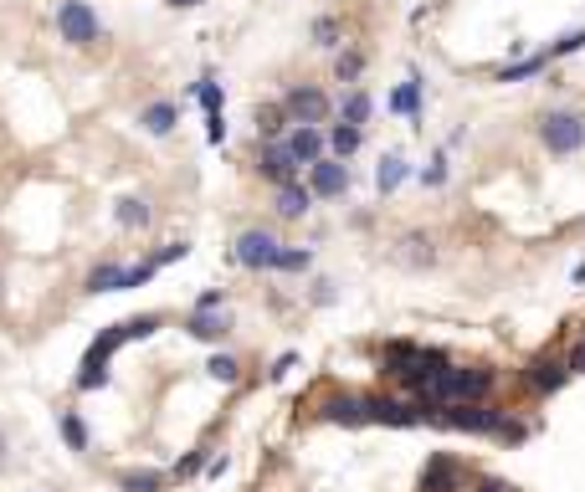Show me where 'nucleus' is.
Instances as JSON below:
<instances>
[{
  "label": "nucleus",
  "instance_id": "obj_1",
  "mask_svg": "<svg viewBox=\"0 0 585 492\" xmlns=\"http://www.w3.org/2000/svg\"><path fill=\"white\" fill-rule=\"evenodd\" d=\"M119 344H128V324H113V328H103L93 344H87V354H83V369H78V390H103L108 385V354Z\"/></svg>",
  "mask_w": 585,
  "mask_h": 492
},
{
  "label": "nucleus",
  "instance_id": "obj_2",
  "mask_svg": "<svg viewBox=\"0 0 585 492\" xmlns=\"http://www.w3.org/2000/svg\"><path fill=\"white\" fill-rule=\"evenodd\" d=\"M231 257L247 266V272H277V262H283V242H277L272 231H262V226H251V231L236 236Z\"/></svg>",
  "mask_w": 585,
  "mask_h": 492
},
{
  "label": "nucleus",
  "instance_id": "obj_3",
  "mask_svg": "<svg viewBox=\"0 0 585 492\" xmlns=\"http://www.w3.org/2000/svg\"><path fill=\"white\" fill-rule=\"evenodd\" d=\"M540 144L549 154H575V149H585V119L581 113H544Z\"/></svg>",
  "mask_w": 585,
  "mask_h": 492
},
{
  "label": "nucleus",
  "instance_id": "obj_4",
  "mask_svg": "<svg viewBox=\"0 0 585 492\" xmlns=\"http://www.w3.org/2000/svg\"><path fill=\"white\" fill-rule=\"evenodd\" d=\"M57 31H62V41L87 46V41L103 37V20H98V11H93L87 0H62V5H57Z\"/></svg>",
  "mask_w": 585,
  "mask_h": 492
},
{
  "label": "nucleus",
  "instance_id": "obj_5",
  "mask_svg": "<svg viewBox=\"0 0 585 492\" xmlns=\"http://www.w3.org/2000/svg\"><path fill=\"white\" fill-rule=\"evenodd\" d=\"M283 108H288L292 123H324L329 113H334L329 93H324V87H314V82H298V87H288V93H283Z\"/></svg>",
  "mask_w": 585,
  "mask_h": 492
},
{
  "label": "nucleus",
  "instance_id": "obj_6",
  "mask_svg": "<svg viewBox=\"0 0 585 492\" xmlns=\"http://www.w3.org/2000/svg\"><path fill=\"white\" fill-rule=\"evenodd\" d=\"M309 190L324 195V201H339V195L350 190V164L334 160V154H329V160H318L314 169H309Z\"/></svg>",
  "mask_w": 585,
  "mask_h": 492
},
{
  "label": "nucleus",
  "instance_id": "obj_7",
  "mask_svg": "<svg viewBox=\"0 0 585 492\" xmlns=\"http://www.w3.org/2000/svg\"><path fill=\"white\" fill-rule=\"evenodd\" d=\"M570 374H575V369H570V359H549V354H540L534 365L523 369V385L534 390V395H555V390H560Z\"/></svg>",
  "mask_w": 585,
  "mask_h": 492
},
{
  "label": "nucleus",
  "instance_id": "obj_8",
  "mask_svg": "<svg viewBox=\"0 0 585 492\" xmlns=\"http://www.w3.org/2000/svg\"><path fill=\"white\" fill-rule=\"evenodd\" d=\"M283 144L292 149V160L309 164V169H314L318 160H329V154H324V144H329V139H324V128H318V123H292Z\"/></svg>",
  "mask_w": 585,
  "mask_h": 492
},
{
  "label": "nucleus",
  "instance_id": "obj_9",
  "mask_svg": "<svg viewBox=\"0 0 585 492\" xmlns=\"http://www.w3.org/2000/svg\"><path fill=\"white\" fill-rule=\"evenodd\" d=\"M257 169H262V180H272L277 190H283V184L298 180V169H303V164L292 160L288 144H268V149H262V160H257Z\"/></svg>",
  "mask_w": 585,
  "mask_h": 492
},
{
  "label": "nucleus",
  "instance_id": "obj_10",
  "mask_svg": "<svg viewBox=\"0 0 585 492\" xmlns=\"http://www.w3.org/2000/svg\"><path fill=\"white\" fill-rule=\"evenodd\" d=\"M324 421H339V426H365V421H375V415H370V395H334V400H324Z\"/></svg>",
  "mask_w": 585,
  "mask_h": 492
},
{
  "label": "nucleus",
  "instance_id": "obj_11",
  "mask_svg": "<svg viewBox=\"0 0 585 492\" xmlns=\"http://www.w3.org/2000/svg\"><path fill=\"white\" fill-rule=\"evenodd\" d=\"M370 415L380 426H421L426 421L421 406H406V400H391V395H370Z\"/></svg>",
  "mask_w": 585,
  "mask_h": 492
},
{
  "label": "nucleus",
  "instance_id": "obj_12",
  "mask_svg": "<svg viewBox=\"0 0 585 492\" xmlns=\"http://www.w3.org/2000/svg\"><path fill=\"white\" fill-rule=\"evenodd\" d=\"M457 488H462V467L437 451V456L426 462V472H421V492H457Z\"/></svg>",
  "mask_w": 585,
  "mask_h": 492
},
{
  "label": "nucleus",
  "instance_id": "obj_13",
  "mask_svg": "<svg viewBox=\"0 0 585 492\" xmlns=\"http://www.w3.org/2000/svg\"><path fill=\"white\" fill-rule=\"evenodd\" d=\"M309 201H314V190H309V184H283V190H277V201H272V210H277V216H283V221H303V216H309Z\"/></svg>",
  "mask_w": 585,
  "mask_h": 492
},
{
  "label": "nucleus",
  "instance_id": "obj_14",
  "mask_svg": "<svg viewBox=\"0 0 585 492\" xmlns=\"http://www.w3.org/2000/svg\"><path fill=\"white\" fill-rule=\"evenodd\" d=\"M370 108H375V102H370V93L350 87V93L339 98V123H355V128H365V123H370Z\"/></svg>",
  "mask_w": 585,
  "mask_h": 492
},
{
  "label": "nucleus",
  "instance_id": "obj_15",
  "mask_svg": "<svg viewBox=\"0 0 585 492\" xmlns=\"http://www.w3.org/2000/svg\"><path fill=\"white\" fill-rule=\"evenodd\" d=\"M169 477L154 467H134V472H119V492H160Z\"/></svg>",
  "mask_w": 585,
  "mask_h": 492
},
{
  "label": "nucleus",
  "instance_id": "obj_16",
  "mask_svg": "<svg viewBox=\"0 0 585 492\" xmlns=\"http://www.w3.org/2000/svg\"><path fill=\"white\" fill-rule=\"evenodd\" d=\"M400 262H411V266H432V262H437V246H432V236H421V231L400 236Z\"/></svg>",
  "mask_w": 585,
  "mask_h": 492
},
{
  "label": "nucleus",
  "instance_id": "obj_17",
  "mask_svg": "<svg viewBox=\"0 0 585 492\" xmlns=\"http://www.w3.org/2000/svg\"><path fill=\"white\" fill-rule=\"evenodd\" d=\"M406 175H411V164L400 160V154H385V160H380V169H375V190H380V195H391V190H400V180H406Z\"/></svg>",
  "mask_w": 585,
  "mask_h": 492
},
{
  "label": "nucleus",
  "instance_id": "obj_18",
  "mask_svg": "<svg viewBox=\"0 0 585 492\" xmlns=\"http://www.w3.org/2000/svg\"><path fill=\"white\" fill-rule=\"evenodd\" d=\"M113 287H124V266L119 262H103L87 272V298H103V292H113Z\"/></svg>",
  "mask_w": 585,
  "mask_h": 492
},
{
  "label": "nucleus",
  "instance_id": "obj_19",
  "mask_svg": "<svg viewBox=\"0 0 585 492\" xmlns=\"http://www.w3.org/2000/svg\"><path fill=\"white\" fill-rule=\"evenodd\" d=\"M113 216H119V226H128V231H144L154 210H149V201H139V195H124V201L113 205Z\"/></svg>",
  "mask_w": 585,
  "mask_h": 492
},
{
  "label": "nucleus",
  "instance_id": "obj_20",
  "mask_svg": "<svg viewBox=\"0 0 585 492\" xmlns=\"http://www.w3.org/2000/svg\"><path fill=\"white\" fill-rule=\"evenodd\" d=\"M227 318H221V313H190L185 318V333L190 339H227Z\"/></svg>",
  "mask_w": 585,
  "mask_h": 492
},
{
  "label": "nucleus",
  "instance_id": "obj_21",
  "mask_svg": "<svg viewBox=\"0 0 585 492\" xmlns=\"http://www.w3.org/2000/svg\"><path fill=\"white\" fill-rule=\"evenodd\" d=\"M175 119H180V108H175V102H149L144 113H139L144 134H169V128H175Z\"/></svg>",
  "mask_w": 585,
  "mask_h": 492
},
{
  "label": "nucleus",
  "instance_id": "obj_22",
  "mask_svg": "<svg viewBox=\"0 0 585 492\" xmlns=\"http://www.w3.org/2000/svg\"><path fill=\"white\" fill-rule=\"evenodd\" d=\"M359 144H365V128H355V123H334V128H329V149H334V160H350Z\"/></svg>",
  "mask_w": 585,
  "mask_h": 492
},
{
  "label": "nucleus",
  "instance_id": "obj_23",
  "mask_svg": "<svg viewBox=\"0 0 585 492\" xmlns=\"http://www.w3.org/2000/svg\"><path fill=\"white\" fill-rule=\"evenodd\" d=\"M57 430H62L67 451H87V426H83L78 410H62V415H57Z\"/></svg>",
  "mask_w": 585,
  "mask_h": 492
},
{
  "label": "nucleus",
  "instance_id": "obj_24",
  "mask_svg": "<svg viewBox=\"0 0 585 492\" xmlns=\"http://www.w3.org/2000/svg\"><path fill=\"white\" fill-rule=\"evenodd\" d=\"M391 108H396V113H406V119H421V82H416V78L400 82L396 93H391Z\"/></svg>",
  "mask_w": 585,
  "mask_h": 492
},
{
  "label": "nucleus",
  "instance_id": "obj_25",
  "mask_svg": "<svg viewBox=\"0 0 585 492\" xmlns=\"http://www.w3.org/2000/svg\"><path fill=\"white\" fill-rule=\"evenodd\" d=\"M257 128H262V139H283V128H288V108H283V102H268V108H262V113H257Z\"/></svg>",
  "mask_w": 585,
  "mask_h": 492
},
{
  "label": "nucleus",
  "instance_id": "obj_26",
  "mask_svg": "<svg viewBox=\"0 0 585 492\" xmlns=\"http://www.w3.org/2000/svg\"><path fill=\"white\" fill-rule=\"evenodd\" d=\"M544 67H549V52L523 57V62H514V67H498V82H523V78H534V72H544Z\"/></svg>",
  "mask_w": 585,
  "mask_h": 492
},
{
  "label": "nucleus",
  "instance_id": "obj_27",
  "mask_svg": "<svg viewBox=\"0 0 585 492\" xmlns=\"http://www.w3.org/2000/svg\"><path fill=\"white\" fill-rule=\"evenodd\" d=\"M359 72H365V52H339V62H334V78H339V82H355Z\"/></svg>",
  "mask_w": 585,
  "mask_h": 492
},
{
  "label": "nucleus",
  "instance_id": "obj_28",
  "mask_svg": "<svg viewBox=\"0 0 585 492\" xmlns=\"http://www.w3.org/2000/svg\"><path fill=\"white\" fill-rule=\"evenodd\" d=\"M190 93H195V98H201V108H206V119L210 113H221V87H216V82H195V87H190Z\"/></svg>",
  "mask_w": 585,
  "mask_h": 492
},
{
  "label": "nucleus",
  "instance_id": "obj_29",
  "mask_svg": "<svg viewBox=\"0 0 585 492\" xmlns=\"http://www.w3.org/2000/svg\"><path fill=\"white\" fill-rule=\"evenodd\" d=\"M314 41H318V46H339V20L334 16H318L314 20Z\"/></svg>",
  "mask_w": 585,
  "mask_h": 492
},
{
  "label": "nucleus",
  "instance_id": "obj_30",
  "mask_svg": "<svg viewBox=\"0 0 585 492\" xmlns=\"http://www.w3.org/2000/svg\"><path fill=\"white\" fill-rule=\"evenodd\" d=\"M206 369H210V380H221V385H231V380L242 374V369H236V359H227V354H216Z\"/></svg>",
  "mask_w": 585,
  "mask_h": 492
},
{
  "label": "nucleus",
  "instance_id": "obj_31",
  "mask_svg": "<svg viewBox=\"0 0 585 492\" xmlns=\"http://www.w3.org/2000/svg\"><path fill=\"white\" fill-rule=\"evenodd\" d=\"M581 46H585V31H570V37H560L555 46H549V62H555V57H570V52H581Z\"/></svg>",
  "mask_w": 585,
  "mask_h": 492
},
{
  "label": "nucleus",
  "instance_id": "obj_32",
  "mask_svg": "<svg viewBox=\"0 0 585 492\" xmlns=\"http://www.w3.org/2000/svg\"><path fill=\"white\" fill-rule=\"evenodd\" d=\"M421 184H432V190H437V184H447V154H437V160L421 169Z\"/></svg>",
  "mask_w": 585,
  "mask_h": 492
},
{
  "label": "nucleus",
  "instance_id": "obj_33",
  "mask_svg": "<svg viewBox=\"0 0 585 492\" xmlns=\"http://www.w3.org/2000/svg\"><path fill=\"white\" fill-rule=\"evenodd\" d=\"M309 262H314V251H283L277 272H309Z\"/></svg>",
  "mask_w": 585,
  "mask_h": 492
},
{
  "label": "nucleus",
  "instance_id": "obj_34",
  "mask_svg": "<svg viewBox=\"0 0 585 492\" xmlns=\"http://www.w3.org/2000/svg\"><path fill=\"white\" fill-rule=\"evenodd\" d=\"M154 328H160V318H154V313H139V318H128V339H149Z\"/></svg>",
  "mask_w": 585,
  "mask_h": 492
},
{
  "label": "nucleus",
  "instance_id": "obj_35",
  "mask_svg": "<svg viewBox=\"0 0 585 492\" xmlns=\"http://www.w3.org/2000/svg\"><path fill=\"white\" fill-rule=\"evenodd\" d=\"M201 462H206V451H190L185 462L175 467V477H195V472H201Z\"/></svg>",
  "mask_w": 585,
  "mask_h": 492
},
{
  "label": "nucleus",
  "instance_id": "obj_36",
  "mask_svg": "<svg viewBox=\"0 0 585 492\" xmlns=\"http://www.w3.org/2000/svg\"><path fill=\"white\" fill-rule=\"evenodd\" d=\"M206 134H210V144H221V139H227V119H221V113H210V119H206Z\"/></svg>",
  "mask_w": 585,
  "mask_h": 492
},
{
  "label": "nucleus",
  "instance_id": "obj_37",
  "mask_svg": "<svg viewBox=\"0 0 585 492\" xmlns=\"http://www.w3.org/2000/svg\"><path fill=\"white\" fill-rule=\"evenodd\" d=\"M216 308H221V292H216V287H210V292H201V303H195V313H216Z\"/></svg>",
  "mask_w": 585,
  "mask_h": 492
},
{
  "label": "nucleus",
  "instance_id": "obj_38",
  "mask_svg": "<svg viewBox=\"0 0 585 492\" xmlns=\"http://www.w3.org/2000/svg\"><path fill=\"white\" fill-rule=\"evenodd\" d=\"M292 365H298V359H292V354H283V359H272V369H268V374H272V380H283V374H288Z\"/></svg>",
  "mask_w": 585,
  "mask_h": 492
},
{
  "label": "nucleus",
  "instance_id": "obj_39",
  "mask_svg": "<svg viewBox=\"0 0 585 492\" xmlns=\"http://www.w3.org/2000/svg\"><path fill=\"white\" fill-rule=\"evenodd\" d=\"M570 369H575V374H585V339L570 348Z\"/></svg>",
  "mask_w": 585,
  "mask_h": 492
},
{
  "label": "nucleus",
  "instance_id": "obj_40",
  "mask_svg": "<svg viewBox=\"0 0 585 492\" xmlns=\"http://www.w3.org/2000/svg\"><path fill=\"white\" fill-rule=\"evenodd\" d=\"M478 492H508V488H503V482H493V477H482V482H478Z\"/></svg>",
  "mask_w": 585,
  "mask_h": 492
},
{
  "label": "nucleus",
  "instance_id": "obj_41",
  "mask_svg": "<svg viewBox=\"0 0 585 492\" xmlns=\"http://www.w3.org/2000/svg\"><path fill=\"white\" fill-rule=\"evenodd\" d=\"M169 5H175V11H190V5H201V0H169Z\"/></svg>",
  "mask_w": 585,
  "mask_h": 492
},
{
  "label": "nucleus",
  "instance_id": "obj_42",
  "mask_svg": "<svg viewBox=\"0 0 585 492\" xmlns=\"http://www.w3.org/2000/svg\"><path fill=\"white\" fill-rule=\"evenodd\" d=\"M0 456H5V436H0Z\"/></svg>",
  "mask_w": 585,
  "mask_h": 492
}]
</instances>
